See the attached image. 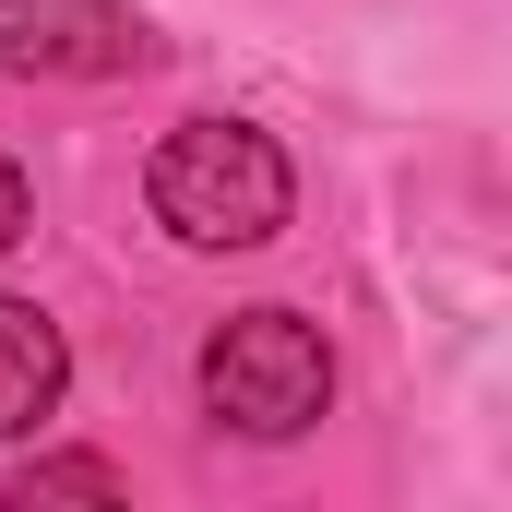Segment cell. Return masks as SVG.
Returning <instances> with one entry per match:
<instances>
[{"label":"cell","instance_id":"cell-3","mask_svg":"<svg viewBox=\"0 0 512 512\" xmlns=\"http://www.w3.org/2000/svg\"><path fill=\"white\" fill-rule=\"evenodd\" d=\"M155 36L120 0H0V72H143Z\"/></svg>","mask_w":512,"mask_h":512},{"label":"cell","instance_id":"cell-4","mask_svg":"<svg viewBox=\"0 0 512 512\" xmlns=\"http://www.w3.org/2000/svg\"><path fill=\"white\" fill-rule=\"evenodd\" d=\"M72 382V346H60V322L36 310V298H0V441H24L48 405Z\"/></svg>","mask_w":512,"mask_h":512},{"label":"cell","instance_id":"cell-6","mask_svg":"<svg viewBox=\"0 0 512 512\" xmlns=\"http://www.w3.org/2000/svg\"><path fill=\"white\" fill-rule=\"evenodd\" d=\"M24 227H36V191H24V167H12V155H0V251H12V239H24Z\"/></svg>","mask_w":512,"mask_h":512},{"label":"cell","instance_id":"cell-1","mask_svg":"<svg viewBox=\"0 0 512 512\" xmlns=\"http://www.w3.org/2000/svg\"><path fill=\"white\" fill-rule=\"evenodd\" d=\"M286 191L298 179H286L274 131H251V120H179L155 143V167H143L155 227L191 239V251H262L286 227Z\"/></svg>","mask_w":512,"mask_h":512},{"label":"cell","instance_id":"cell-2","mask_svg":"<svg viewBox=\"0 0 512 512\" xmlns=\"http://www.w3.org/2000/svg\"><path fill=\"white\" fill-rule=\"evenodd\" d=\"M203 405L215 429L239 441H298L322 405H334V346L298 322V310H239L203 334Z\"/></svg>","mask_w":512,"mask_h":512},{"label":"cell","instance_id":"cell-5","mask_svg":"<svg viewBox=\"0 0 512 512\" xmlns=\"http://www.w3.org/2000/svg\"><path fill=\"white\" fill-rule=\"evenodd\" d=\"M0 512H131V489L96 465V453H36V465L0 489Z\"/></svg>","mask_w":512,"mask_h":512}]
</instances>
